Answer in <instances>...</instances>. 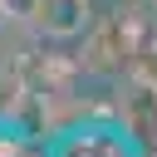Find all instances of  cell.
Wrapping results in <instances>:
<instances>
[{
	"label": "cell",
	"instance_id": "cell-1",
	"mask_svg": "<svg viewBox=\"0 0 157 157\" xmlns=\"http://www.w3.org/2000/svg\"><path fill=\"white\" fill-rule=\"evenodd\" d=\"M44 157H147V152L132 128L113 118H88V123H69L54 137H44Z\"/></svg>",
	"mask_w": 157,
	"mask_h": 157
},
{
	"label": "cell",
	"instance_id": "cell-2",
	"mask_svg": "<svg viewBox=\"0 0 157 157\" xmlns=\"http://www.w3.org/2000/svg\"><path fill=\"white\" fill-rule=\"evenodd\" d=\"M0 157H44V142H39L25 123L0 118Z\"/></svg>",
	"mask_w": 157,
	"mask_h": 157
}]
</instances>
